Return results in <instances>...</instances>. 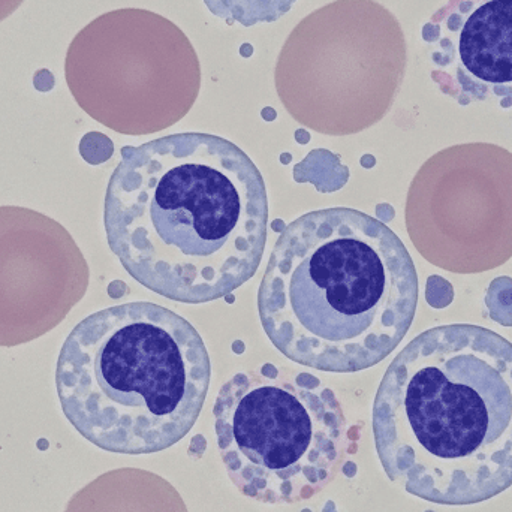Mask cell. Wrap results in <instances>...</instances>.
I'll return each instance as SVG.
<instances>
[{
    "instance_id": "cell-1",
    "label": "cell",
    "mask_w": 512,
    "mask_h": 512,
    "mask_svg": "<svg viewBox=\"0 0 512 512\" xmlns=\"http://www.w3.org/2000/svg\"><path fill=\"white\" fill-rule=\"evenodd\" d=\"M108 245L150 291L186 304L233 294L261 264L264 179L216 135L186 132L123 147L105 195Z\"/></svg>"
},
{
    "instance_id": "cell-2",
    "label": "cell",
    "mask_w": 512,
    "mask_h": 512,
    "mask_svg": "<svg viewBox=\"0 0 512 512\" xmlns=\"http://www.w3.org/2000/svg\"><path fill=\"white\" fill-rule=\"evenodd\" d=\"M373 436L391 483L423 501L465 507L510 489V340L469 324L415 337L379 385Z\"/></svg>"
},
{
    "instance_id": "cell-3",
    "label": "cell",
    "mask_w": 512,
    "mask_h": 512,
    "mask_svg": "<svg viewBox=\"0 0 512 512\" xmlns=\"http://www.w3.org/2000/svg\"><path fill=\"white\" fill-rule=\"evenodd\" d=\"M418 292L399 236L366 213L334 207L307 213L280 234L259 286V318L294 363L355 373L405 339Z\"/></svg>"
},
{
    "instance_id": "cell-4",
    "label": "cell",
    "mask_w": 512,
    "mask_h": 512,
    "mask_svg": "<svg viewBox=\"0 0 512 512\" xmlns=\"http://www.w3.org/2000/svg\"><path fill=\"white\" fill-rule=\"evenodd\" d=\"M212 364L194 325L153 303L87 316L57 360L63 414L90 444L114 454H155L197 423Z\"/></svg>"
},
{
    "instance_id": "cell-5",
    "label": "cell",
    "mask_w": 512,
    "mask_h": 512,
    "mask_svg": "<svg viewBox=\"0 0 512 512\" xmlns=\"http://www.w3.org/2000/svg\"><path fill=\"white\" fill-rule=\"evenodd\" d=\"M213 414L231 483L262 504L315 498L348 459L342 405L309 373L270 364L237 373L219 391Z\"/></svg>"
},
{
    "instance_id": "cell-6",
    "label": "cell",
    "mask_w": 512,
    "mask_h": 512,
    "mask_svg": "<svg viewBox=\"0 0 512 512\" xmlns=\"http://www.w3.org/2000/svg\"><path fill=\"white\" fill-rule=\"evenodd\" d=\"M408 66L405 33L375 0H336L304 17L277 57L274 83L292 119L351 135L387 116Z\"/></svg>"
},
{
    "instance_id": "cell-7",
    "label": "cell",
    "mask_w": 512,
    "mask_h": 512,
    "mask_svg": "<svg viewBox=\"0 0 512 512\" xmlns=\"http://www.w3.org/2000/svg\"><path fill=\"white\" fill-rule=\"evenodd\" d=\"M65 78L78 107L119 134L170 128L201 87L197 51L173 21L149 9L99 15L75 35Z\"/></svg>"
},
{
    "instance_id": "cell-8",
    "label": "cell",
    "mask_w": 512,
    "mask_h": 512,
    "mask_svg": "<svg viewBox=\"0 0 512 512\" xmlns=\"http://www.w3.org/2000/svg\"><path fill=\"white\" fill-rule=\"evenodd\" d=\"M406 230L426 261L457 274L512 258V153L490 143L448 147L412 180Z\"/></svg>"
},
{
    "instance_id": "cell-9",
    "label": "cell",
    "mask_w": 512,
    "mask_h": 512,
    "mask_svg": "<svg viewBox=\"0 0 512 512\" xmlns=\"http://www.w3.org/2000/svg\"><path fill=\"white\" fill-rule=\"evenodd\" d=\"M89 286V267L54 219L0 207V346L23 345L66 318Z\"/></svg>"
},
{
    "instance_id": "cell-10",
    "label": "cell",
    "mask_w": 512,
    "mask_h": 512,
    "mask_svg": "<svg viewBox=\"0 0 512 512\" xmlns=\"http://www.w3.org/2000/svg\"><path fill=\"white\" fill-rule=\"evenodd\" d=\"M442 92L512 104V0H450L423 27Z\"/></svg>"
},
{
    "instance_id": "cell-11",
    "label": "cell",
    "mask_w": 512,
    "mask_h": 512,
    "mask_svg": "<svg viewBox=\"0 0 512 512\" xmlns=\"http://www.w3.org/2000/svg\"><path fill=\"white\" fill-rule=\"evenodd\" d=\"M65 512H189L182 495L161 475L123 468L78 490Z\"/></svg>"
},
{
    "instance_id": "cell-12",
    "label": "cell",
    "mask_w": 512,
    "mask_h": 512,
    "mask_svg": "<svg viewBox=\"0 0 512 512\" xmlns=\"http://www.w3.org/2000/svg\"><path fill=\"white\" fill-rule=\"evenodd\" d=\"M297 0H204L209 11L228 24L251 27L258 23H274L291 11Z\"/></svg>"
},
{
    "instance_id": "cell-13",
    "label": "cell",
    "mask_w": 512,
    "mask_h": 512,
    "mask_svg": "<svg viewBox=\"0 0 512 512\" xmlns=\"http://www.w3.org/2000/svg\"><path fill=\"white\" fill-rule=\"evenodd\" d=\"M24 0H0V23L9 15L14 14L21 5H23Z\"/></svg>"
}]
</instances>
